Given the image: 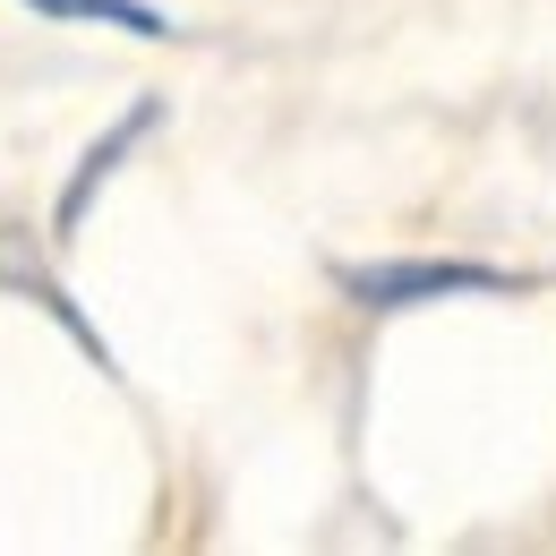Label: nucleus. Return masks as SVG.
I'll list each match as a JSON object with an SVG mask.
<instances>
[{
  "label": "nucleus",
  "mask_w": 556,
  "mask_h": 556,
  "mask_svg": "<svg viewBox=\"0 0 556 556\" xmlns=\"http://www.w3.org/2000/svg\"><path fill=\"white\" fill-rule=\"evenodd\" d=\"M343 300H359L368 317H403V308H437V300H505L522 291V275H496L471 257H377V266H343Z\"/></svg>",
  "instance_id": "nucleus-1"
},
{
  "label": "nucleus",
  "mask_w": 556,
  "mask_h": 556,
  "mask_svg": "<svg viewBox=\"0 0 556 556\" xmlns=\"http://www.w3.org/2000/svg\"><path fill=\"white\" fill-rule=\"evenodd\" d=\"M154 121H163V103H154V94H138V103H129V112H121V121H112L103 138L77 154L70 189H61V206H52V240H61V249L77 240V223H86V206H94V189H103V180H112V172H121V163L138 154V138L154 129Z\"/></svg>",
  "instance_id": "nucleus-2"
},
{
  "label": "nucleus",
  "mask_w": 556,
  "mask_h": 556,
  "mask_svg": "<svg viewBox=\"0 0 556 556\" xmlns=\"http://www.w3.org/2000/svg\"><path fill=\"white\" fill-rule=\"evenodd\" d=\"M9 249H17V240H9V231H0V291H17V300H35V308H43V317H52V326H61V334H70V343L86 351V359H94V368H103V377H121V359H112V343H103V334H94V326H86V308H77L70 291H61V282L43 275V266H17V257H9Z\"/></svg>",
  "instance_id": "nucleus-3"
},
{
  "label": "nucleus",
  "mask_w": 556,
  "mask_h": 556,
  "mask_svg": "<svg viewBox=\"0 0 556 556\" xmlns=\"http://www.w3.org/2000/svg\"><path fill=\"white\" fill-rule=\"evenodd\" d=\"M35 17H77V26H121V35H138V43H163L172 35V17L154 9V0H26Z\"/></svg>",
  "instance_id": "nucleus-4"
}]
</instances>
